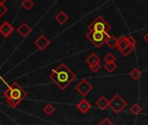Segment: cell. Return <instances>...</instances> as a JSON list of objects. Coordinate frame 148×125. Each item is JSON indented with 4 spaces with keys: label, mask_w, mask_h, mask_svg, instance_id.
Listing matches in <instances>:
<instances>
[{
    "label": "cell",
    "mask_w": 148,
    "mask_h": 125,
    "mask_svg": "<svg viewBox=\"0 0 148 125\" xmlns=\"http://www.w3.org/2000/svg\"><path fill=\"white\" fill-rule=\"evenodd\" d=\"M76 78V75L64 64L62 63L57 68L53 69L49 79L62 90H64Z\"/></svg>",
    "instance_id": "6da1fadb"
},
{
    "label": "cell",
    "mask_w": 148,
    "mask_h": 125,
    "mask_svg": "<svg viewBox=\"0 0 148 125\" xmlns=\"http://www.w3.org/2000/svg\"><path fill=\"white\" fill-rule=\"evenodd\" d=\"M7 103L12 108H16L27 96L26 91L16 82H13L3 92Z\"/></svg>",
    "instance_id": "7a4b0ae2"
},
{
    "label": "cell",
    "mask_w": 148,
    "mask_h": 125,
    "mask_svg": "<svg viewBox=\"0 0 148 125\" xmlns=\"http://www.w3.org/2000/svg\"><path fill=\"white\" fill-rule=\"evenodd\" d=\"M112 26L101 17L98 16L88 26V31H96V32H105L108 33V30H110Z\"/></svg>",
    "instance_id": "3957f363"
},
{
    "label": "cell",
    "mask_w": 148,
    "mask_h": 125,
    "mask_svg": "<svg viewBox=\"0 0 148 125\" xmlns=\"http://www.w3.org/2000/svg\"><path fill=\"white\" fill-rule=\"evenodd\" d=\"M109 37L108 33L105 32H96V31H88L86 34V38L89 40L96 48L101 47L105 43L108 37Z\"/></svg>",
    "instance_id": "277c9868"
},
{
    "label": "cell",
    "mask_w": 148,
    "mask_h": 125,
    "mask_svg": "<svg viewBox=\"0 0 148 125\" xmlns=\"http://www.w3.org/2000/svg\"><path fill=\"white\" fill-rule=\"evenodd\" d=\"M126 106H127V102L124 100V98L121 96H120L118 94L114 95V97H112L109 100L108 107H110V109L115 114L121 113Z\"/></svg>",
    "instance_id": "5b68a950"
},
{
    "label": "cell",
    "mask_w": 148,
    "mask_h": 125,
    "mask_svg": "<svg viewBox=\"0 0 148 125\" xmlns=\"http://www.w3.org/2000/svg\"><path fill=\"white\" fill-rule=\"evenodd\" d=\"M75 90L79 92L82 97H86L89 92L93 90L92 84L85 78H82L75 86Z\"/></svg>",
    "instance_id": "8992f818"
},
{
    "label": "cell",
    "mask_w": 148,
    "mask_h": 125,
    "mask_svg": "<svg viewBox=\"0 0 148 125\" xmlns=\"http://www.w3.org/2000/svg\"><path fill=\"white\" fill-rule=\"evenodd\" d=\"M50 44V41L43 35H40L37 39L35 41V45L41 50V51H43Z\"/></svg>",
    "instance_id": "52a82bcc"
},
{
    "label": "cell",
    "mask_w": 148,
    "mask_h": 125,
    "mask_svg": "<svg viewBox=\"0 0 148 125\" xmlns=\"http://www.w3.org/2000/svg\"><path fill=\"white\" fill-rule=\"evenodd\" d=\"M13 32H14V28L9 22L5 21L0 25V33L4 37H10Z\"/></svg>",
    "instance_id": "ba28073f"
},
{
    "label": "cell",
    "mask_w": 148,
    "mask_h": 125,
    "mask_svg": "<svg viewBox=\"0 0 148 125\" xmlns=\"http://www.w3.org/2000/svg\"><path fill=\"white\" fill-rule=\"evenodd\" d=\"M76 108L82 113V114H86L91 108H92V105L91 104L86 100L85 98L82 99L77 104H76Z\"/></svg>",
    "instance_id": "9c48e42d"
},
{
    "label": "cell",
    "mask_w": 148,
    "mask_h": 125,
    "mask_svg": "<svg viewBox=\"0 0 148 125\" xmlns=\"http://www.w3.org/2000/svg\"><path fill=\"white\" fill-rule=\"evenodd\" d=\"M17 32L20 36L26 37L29 35V33L31 32V28L29 27V24H27L26 23H23L18 28H17Z\"/></svg>",
    "instance_id": "30bf717a"
},
{
    "label": "cell",
    "mask_w": 148,
    "mask_h": 125,
    "mask_svg": "<svg viewBox=\"0 0 148 125\" xmlns=\"http://www.w3.org/2000/svg\"><path fill=\"white\" fill-rule=\"evenodd\" d=\"M85 62L88 66H91V65L101 63V58L97 56V54H95V52H92L86 57Z\"/></svg>",
    "instance_id": "8fae6325"
},
{
    "label": "cell",
    "mask_w": 148,
    "mask_h": 125,
    "mask_svg": "<svg viewBox=\"0 0 148 125\" xmlns=\"http://www.w3.org/2000/svg\"><path fill=\"white\" fill-rule=\"evenodd\" d=\"M129 41L127 39V36H121V37L118 38V42H117V48L120 51L123 50L124 49H126L127 46H129Z\"/></svg>",
    "instance_id": "7c38bea8"
},
{
    "label": "cell",
    "mask_w": 148,
    "mask_h": 125,
    "mask_svg": "<svg viewBox=\"0 0 148 125\" xmlns=\"http://www.w3.org/2000/svg\"><path fill=\"white\" fill-rule=\"evenodd\" d=\"M108 104H109V100H108L107 97H104V96L100 97L97 99V101L95 102V105H96L99 109H101V110H106L107 107H108Z\"/></svg>",
    "instance_id": "4fadbf2b"
},
{
    "label": "cell",
    "mask_w": 148,
    "mask_h": 125,
    "mask_svg": "<svg viewBox=\"0 0 148 125\" xmlns=\"http://www.w3.org/2000/svg\"><path fill=\"white\" fill-rule=\"evenodd\" d=\"M69 17L64 12V11H60L55 17L56 21H57V23L61 25H63L64 23H66L69 20Z\"/></svg>",
    "instance_id": "5bb4252c"
},
{
    "label": "cell",
    "mask_w": 148,
    "mask_h": 125,
    "mask_svg": "<svg viewBox=\"0 0 148 125\" xmlns=\"http://www.w3.org/2000/svg\"><path fill=\"white\" fill-rule=\"evenodd\" d=\"M117 42H118V38L114 36V35H109V37H108V39L106 40V44L112 50L115 49L117 47Z\"/></svg>",
    "instance_id": "9a60e30c"
},
{
    "label": "cell",
    "mask_w": 148,
    "mask_h": 125,
    "mask_svg": "<svg viewBox=\"0 0 148 125\" xmlns=\"http://www.w3.org/2000/svg\"><path fill=\"white\" fill-rule=\"evenodd\" d=\"M128 75H129V77H130L133 80L136 81V80H138V79L141 77L142 72H141V70H140V69H138V68H134V69L128 73Z\"/></svg>",
    "instance_id": "2e32d148"
},
{
    "label": "cell",
    "mask_w": 148,
    "mask_h": 125,
    "mask_svg": "<svg viewBox=\"0 0 148 125\" xmlns=\"http://www.w3.org/2000/svg\"><path fill=\"white\" fill-rule=\"evenodd\" d=\"M142 110H142L141 106H140V104H138V103L134 104L130 107V109H129V111H130L132 114L135 115V116L141 114V113H142Z\"/></svg>",
    "instance_id": "e0dca14e"
},
{
    "label": "cell",
    "mask_w": 148,
    "mask_h": 125,
    "mask_svg": "<svg viewBox=\"0 0 148 125\" xmlns=\"http://www.w3.org/2000/svg\"><path fill=\"white\" fill-rule=\"evenodd\" d=\"M42 111H43L47 116H51V115L56 111V108H55L51 104H47L42 108Z\"/></svg>",
    "instance_id": "ac0fdd59"
},
{
    "label": "cell",
    "mask_w": 148,
    "mask_h": 125,
    "mask_svg": "<svg viewBox=\"0 0 148 125\" xmlns=\"http://www.w3.org/2000/svg\"><path fill=\"white\" fill-rule=\"evenodd\" d=\"M104 68H105V70H107L109 73H112V72H114V71L116 70L117 64H116L115 62H114V63H105Z\"/></svg>",
    "instance_id": "d6986e66"
},
{
    "label": "cell",
    "mask_w": 148,
    "mask_h": 125,
    "mask_svg": "<svg viewBox=\"0 0 148 125\" xmlns=\"http://www.w3.org/2000/svg\"><path fill=\"white\" fill-rule=\"evenodd\" d=\"M135 48H136V46H134V45H132V44H129V46H127L126 49H124L123 50H121V53L124 57H127L132 51H134V50H135Z\"/></svg>",
    "instance_id": "ffe728a7"
},
{
    "label": "cell",
    "mask_w": 148,
    "mask_h": 125,
    "mask_svg": "<svg viewBox=\"0 0 148 125\" xmlns=\"http://www.w3.org/2000/svg\"><path fill=\"white\" fill-rule=\"evenodd\" d=\"M33 6H34V2L31 0H24L22 2V7H23V9L27 10H29Z\"/></svg>",
    "instance_id": "44dd1931"
},
{
    "label": "cell",
    "mask_w": 148,
    "mask_h": 125,
    "mask_svg": "<svg viewBox=\"0 0 148 125\" xmlns=\"http://www.w3.org/2000/svg\"><path fill=\"white\" fill-rule=\"evenodd\" d=\"M115 60H116V57L111 52L107 53V55L104 57V61L106 63H114L115 62Z\"/></svg>",
    "instance_id": "7402d4cb"
},
{
    "label": "cell",
    "mask_w": 148,
    "mask_h": 125,
    "mask_svg": "<svg viewBox=\"0 0 148 125\" xmlns=\"http://www.w3.org/2000/svg\"><path fill=\"white\" fill-rule=\"evenodd\" d=\"M5 2H6V0H3L2 2H0V17H2L8 11V7L4 5Z\"/></svg>",
    "instance_id": "603a6c76"
},
{
    "label": "cell",
    "mask_w": 148,
    "mask_h": 125,
    "mask_svg": "<svg viewBox=\"0 0 148 125\" xmlns=\"http://www.w3.org/2000/svg\"><path fill=\"white\" fill-rule=\"evenodd\" d=\"M101 63H99V64H94V65H91V66H89V69L94 72V73H96V72H98L100 70H101Z\"/></svg>",
    "instance_id": "cb8c5ba5"
},
{
    "label": "cell",
    "mask_w": 148,
    "mask_h": 125,
    "mask_svg": "<svg viewBox=\"0 0 148 125\" xmlns=\"http://www.w3.org/2000/svg\"><path fill=\"white\" fill-rule=\"evenodd\" d=\"M98 125H114V123H113L109 118L105 117V118H103V119L101 120V123H100Z\"/></svg>",
    "instance_id": "d4e9b609"
},
{
    "label": "cell",
    "mask_w": 148,
    "mask_h": 125,
    "mask_svg": "<svg viewBox=\"0 0 148 125\" xmlns=\"http://www.w3.org/2000/svg\"><path fill=\"white\" fill-rule=\"evenodd\" d=\"M127 39H128L130 44H132V45H134V46H136V44H137V40H136L132 35L127 36Z\"/></svg>",
    "instance_id": "484cf974"
},
{
    "label": "cell",
    "mask_w": 148,
    "mask_h": 125,
    "mask_svg": "<svg viewBox=\"0 0 148 125\" xmlns=\"http://www.w3.org/2000/svg\"><path fill=\"white\" fill-rule=\"evenodd\" d=\"M143 38H144V40H145V41H146V42L148 44V32L147 33H146V35H144Z\"/></svg>",
    "instance_id": "4316f807"
}]
</instances>
